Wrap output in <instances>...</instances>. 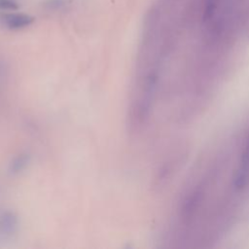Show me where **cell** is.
Instances as JSON below:
<instances>
[{
	"mask_svg": "<svg viewBox=\"0 0 249 249\" xmlns=\"http://www.w3.org/2000/svg\"><path fill=\"white\" fill-rule=\"evenodd\" d=\"M34 18L23 13H17L15 11L6 12L0 15V24L10 30H19L31 25Z\"/></svg>",
	"mask_w": 249,
	"mask_h": 249,
	"instance_id": "obj_1",
	"label": "cell"
},
{
	"mask_svg": "<svg viewBox=\"0 0 249 249\" xmlns=\"http://www.w3.org/2000/svg\"><path fill=\"white\" fill-rule=\"evenodd\" d=\"M249 182V138L240 160L238 169L234 178V186L236 189L244 188Z\"/></svg>",
	"mask_w": 249,
	"mask_h": 249,
	"instance_id": "obj_2",
	"label": "cell"
},
{
	"mask_svg": "<svg viewBox=\"0 0 249 249\" xmlns=\"http://www.w3.org/2000/svg\"><path fill=\"white\" fill-rule=\"evenodd\" d=\"M17 225L18 220L13 213L6 212L0 215V234L10 235L16 231Z\"/></svg>",
	"mask_w": 249,
	"mask_h": 249,
	"instance_id": "obj_3",
	"label": "cell"
},
{
	"mask_svg": "<svg viewBox=\"0 0 249 249\" xmlns=\"http://www.w3.org/2000/svg\"><path fill=\"white\" fill-rule=\"evenodd\" d=\"M19 4L17 0H0V10L4 12L17 11Z\"/></svg>",
	"mask_w": 249,
	"mask_h": 249,
	"instance_id": "obj_4",
	"label": "cell"
},
{
	"mask_svg": "<svg viewBox=\"0 0 249 249\" xmlns=\"http://www.w3.org/2000/svg\"><path fill=\"white\" fill-rule=\"evenodd\" d=\"M65 3V0H48L46 3V6L49 9H58L61 6H63Z\"/></svg>",
	"mask_w": 249,
	"mask_h": 249,
	"instance_id": "obj_5",
	"label": "cell"
},
{
	"mask_svg": "<svg viewBox=\"0 0 249 249\" xmlns=\"http://www.w3.org/2000/svg\"><path fill=\"white\" fill-rule=\"evenodd\" d=\"M26 162H27L26 158L25 157H20L17 162L13 163V169L16 170V171L21 170L23 168V166H25Z\"/></svg>",
	"mask_w": 249,
	"mask_h": 249,
	"instance_id": "obj_6",
	"label": "cell"
}]
</instances>
